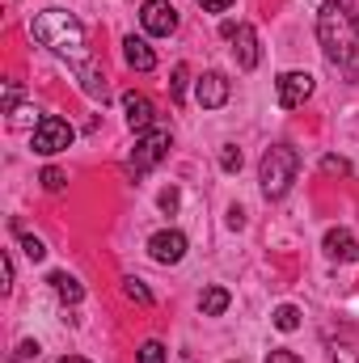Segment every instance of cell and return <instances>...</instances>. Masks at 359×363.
<instances>
[{
    "label": "cell",
    "instance_id": "22",
    "mask_svg": "<svg viewBox=\"0 0 359 363\" xmlns=\"http://www.w3.org/2000/svg\"><path fill=\"white\" fill-rule=\"evenodd\" d=\"M21 250H26L30 262H43V258H47V245H43L38 237H30V233H21Z\"/></svg>",
    "mask_w": 359,
    "mask_h": 363
},
{
    "label": "cell",
    "instance_id": "13",
    "mask_svg": "<svg viewBox=\"0 0 359 363\" xmlns=\"http://www.w3.org/2000/svg\"><path fill=\"white\" fill-rule=\"evenodd\" d=\"M123 60H127L136 72H153V68H157L153 47H148L144 38H136V34H127V38H123Z\"/></svg>",
    "mask_w": 359,
    "mask_h": 363
},
{
    "label": "cell",
    "instance_id": "33",
    "mask_svg": "<svg viewBox=\"0 0 359 363\" xmlns=\"http://www.w3.org/2000/svg\"><path fill=\"white\" fill-rule=\"evenodd\" d=\"M60 363H89V359H81V355H64Z\"/></svg>",
    "mask_w": 359,
    "mask_h": 363
},
{
    "label": "cell",
    "instance_id": "4",
    "mask_svg": "<svg viewBox=\"0 0 359 363\" xmlns=\"http://www.w3.org/2000/svg\"><path fill=\"white\" fill-rule=\"evenodd\" d=\"M72 140H77V131H72V123H68V118H60V114H43V118L34 123L30 148H34L38 157H55V152L72 148Z\"/></svg>",
    "mask_w": 359,
    "mask_h": 363
},
{
    "label": "cell",
    "instance_id": "34",
    "mask_svg": "<svg viewBox=\"0 0 359 363\" xmlns=\"http://www.w3.org/2000/svg\"><path fill=\"white\" fill-rule=\"evenodd\" d=\"M178 363H194V359H190V351H182V359Z\"/></svg>",
    "mask_w": 359,
    "mask_h": 363
},
{
    "label": "cell",
    "instance_id": "20",
    "mask_svg": "<svg viewBox=\"0 0 359 363\" xmlns=\"http://www.w3.org/2000/svg\"><path fill=\"white\" fill-rule=\"evenodd\" d=\"M220 169H224V174H237V169H241V148H237V144H224V148H220Z\"/></svg>",
    "mask_w": 359,
    "mask_h": 363
},
{
    "label": "cell",
    "instance_id": "5",
    "mask_svg": "<svg viewBox=\"0 0 359 363\" xmlns=\"http://www.w3.org/2000/svg\"><path fill=\"white\" fill-rule=\"evenodd\" d=\"M165 152H170V131L153 127V131H144V135L136 140V152H131V169H136V174H144V169H153V165H157Z\"/></svg>",
    "mask_w": 359,
    "mask_h": 363
},
{
    "label": "cell",
    "instance_id": "18",
    "mask_svg": "<svg viewBox=\"0 0 359 363\" xmlns=\"http://www.w3.org/2000/svg\"><path fill=\"white\" fill-rule=\"evenodd\" d=\"M275 330H283V334L300 330V308H296V304H279V308H275Z\"/></svg>",
    "mask_w": 359,
    "mask_h": 363
},
{
    "label": "cell",
    "instance_id": "25",
    "mask_svg": "<svg viewBox=\"0 0 359 363\" xmlns=\"http://www.w3.org/2000/svg\"><path fill=\"white\" fill-rule=\"evenodd\" d=\"M17 101H21V85L4 81V114H17Z\"/></svg>",
    "mask_w": 359,
    "mask_h": 363
},
{
    "label": "cell",
    "instance_id": "28",
    "mask_svg": "<svg viewBox=\"0 0 359 363\" xmlns=\"http://www.w3.org/2000/svg\"><path fill=\"white\" fill-rule=\"evenodd\" d=\"M0 279H4V291H13V258L0 254Z\"/></svg>",
    "mask_w": 359,
    "mask_h": 363
},
{
    "label": "cell",
    "instance_id": "14",
    "mask_svg": "<svg viewBox=\"0 0 359 363\" xmlns=\"http://www.w3.org/2000/svg\"><path fill=\"white\" fill-rule=\"evenodd\" d=\"M77 77H81V89L89 93V97H97V101H106V72L97 68V64H77Z\"/></svg>",
    "mask_w": 359,
    "mask_h": 363
},
{
    "label": "cell",
    "instance_id": "16",
    "mask_svg": "<svg viewBox=\"0 0 359 363\" xmlns=\"http://www.w3.org/2000/svg\"><path fill=\"white\" fill-rule=\"evenodd\" d=\"M47 283H51V287H55V296H60V300H64V304H81V300H85V287H81V283H77V279H72V274L55 271V274H51V279H47Z\"/></svg>",
    "mask_w": 359,
    "mask_h": 363
},
{
    "label": "cell",
    "instance_id": "27",
    "mask_svg": "<svg viewBox=\"0 0 359 363\" xmlns=\"http://www.w3.org/2000/svg\"><path fill=\"white\" fill-rule=\"evenodd\" d=\"M178 190H174V186H170V190H161V211H170V216H174V211H178Z\"/></svg>",
    "mask_w": 359,
    "mask_h": 363
},
{
    "label": "cell",
    "instance_id": "31",
    "mask_svg": "<svg viewBox=\"0 0 359 363\" xmlns=\"http://www.w3.org/2000/svg\"><path fill=\"white\" fill-rule=\"evenodd\" d=\"M267 363H300V355H292V351H270Z\"/></svg>",
    "mask_w": 359,
    "mask_h": 363
},
{
    "label": "cell",
    "instance_id": "29",
    "mask_svg": "<svg viewBox=\"0 0 359 363\" xmlns=\"http://www.w3.org/2000/svg\"><path fill=\"white\" fill-rule=\"evenodd\" d=\"M199 9H203V13H228L233 0H199Z\"/></svg>",
    "mask_w": 359,
    "mask_h": 363
},
{
    "label": "cell",
    "instance_id": "26",
    "mask_svg": "<svg viewBox=\"0 0 359 363\" xmlns=\"http://www.w3.org/2000/svg\"><path fill=\"white\" fill-rule=\"evenodd\" d=\"M321 169H326V174H351V161H343V157H321Z\"/></svg>",
    "mask_w": 359,
    "mask_h": 363
},
{
    "label": "cell",
    "instance_id": "9",
    "mask_svg": "<svg viewBox=\"0 0 359 363\" xmlns=\"http://www.w3.org/2000/svg\"><path fill=\"white\" fill-rule=\"evenodd\" d=\"M123 110H127V127H131L136 135L153 131V123H157V110H153V101H148L144 93L127 89V93H123Z\"/></svg>",
    "mask_w": 359,
    "mask_h": 363
},
{
    "label": "cell",
    "instance_id": "17",
    "mask_svg": "<svg viewBox=\"0 0 359 363\" xmlns=\"http://www.w3.org/2000/svg\"><path fill=\"white\" fill-rule=\"evenodd\" d=\"M326 342H330V359L334 363H359V342L351 338V334H338V338L330 334Z\"/></svg>",
    "mask_w": 359,
    "mask_h": 363
},
{
    "label": "cell",
    "instance_id": "19",
    "mask_svg": "<svg viewBox=\"0 0 359 363\" xmlns=\"http://www.w3.org/2000/svg\"><path fill=\"white\" fill-rule=\"evenodd\" d=\"M123 291H127V300H136V304H144V308L153 304V291H148V287H144V279H136V274H131V279H123Z\"/></svg>",
    "mask_w": 359,
    "mask_h": 363
},
{
    "label": "cell",
    "instance_id": "7",
    "mask_svg": "<svg viewBox=\"0 0 359 363\" xmlns=\"http://www.w3.org/2000/svg\"><path fill=\"white\" fill-rule=\"evenodd\" d=\"M148 254L161 267H178L182 258H186V237H182L178 228H161V233L148 237Z\"/></svg>",
    "mask_w": 359,
    "mask_h": 363
},
{
    "label": "cell",
    "instance_id": "10",
    "mask_svg": "<svg viewBox=\"0 0 359 363\" xmlns=\"http://www.w3.org/2000/svg\"><path fill=\"white\" fill-rule=\"evenodd\" d=\"M228 93H233V85H228L224 72H203L199 85H194V97H199L203 110H220V106L228 101Z\"/></svg>",
    "mask_w": 359,
    "mask_h": 363
},
{
    "label": "cell",
    "instance_id": "12",
    "mask_svg": "<svg viewBox=\"0 0 359 363\" xmlns=\"http://www.w3.org/2000/svg\"><path fill=\"white\" fill-rule=\"evenodd\" d=\"M321 250H326V258H334V262H359V241H355L351 228H330L326 241H321Z\"/></svg>",
    "mask_w": 359,
    "mask_h": 363
},
{
    "label": "cell",
    "instance_id": "21",
    "mask_svg": "<svg viewBox=\"0 0 359 363\" xmlns=\"http://www.w3.org/2000/svg\"><path fill=\"white\" fill-rule=\"evenodd\" d=\"M186 81H190V68L186 64H174V81H170V89H174V101H186Z\"/></svg>",
    "mask_w": 359,
    "mask_h": 363
},
{
    "label": "cell",
    "instance_id": "32",
    "mask_svg": "<svg viewBox=\"0 0 359 363\" xmlns=\"http://www.w3.org/2000/svg\"><path fill=\"white\" fill-rule=\"evenodd\" d=\"M228 228H245V211L241 207H228Z\"/></svg>",
    "mask_w": 359,
    "mask_h": 363
},
{
    "label": "cell",
    "instance_id": "1",
    "mask_svg": "<svg viewBox=\"0 0 359 363\" xmlns=\"http://www.w3.org/2000/svg\"><path fill=\"white\" fill-rule=\"evenodd\" d=\"M317 43L338 68H351L359 60V13L347 0H326L317 9Z\"/></svg>",
    "mask_w": 359,
    "mask_h": 363
},
{
    "label": "cell",
    "instance_id": "2",
    "mask_svg": "<svg viewBox=\"0 0 359 363\" xmlns=\"http://www.w3.org/2000/svg\"><path fill=\"white\" fill-rule=\"evenodd\" d=\"M30 34H34V43H43L47 51L72 60V68L89 60V51H85V26H81L72 13H64V9H43V13L30 21Z\"/></svg>",
    "mask_w": 359,
    "mask_h": 363
},
{
    "label": "cell",
    "instance_id": "3",
    "mask_svg": "<svg viewBox=\"0 0 359 363\" xmlns=\"http://www.w3.org/2000/svg\"><path fill=\"white\" fill-rule=\"evenodd\" d=\"M300 174V152L292 144H275L263 152V165H258V182H263V194L267 199H283L292 190V182Z\"/></svg>",
    "mask_w": 359,
    "mask_h": 363
},
{
    "label": "cell",
    "instance_id": "24",
    "mask_svg": "<svg viewBox=\"0 0 359 363\" xmlns=\"http://www.w3.org/2000/svg\"><path fill=\"white\" fill-rule=\"evenodd\" d=\"M140 363H165V347L153 338V342H144L140 347Z\"/></svg>",
    "mask_w": 359,
    "mask_h": 363
},
{
    "label": "cell",
    "instance_id": "6",
    "mask_svg": "<svg viewBox=\"0 0 359 363\" xmlns=\"http://www.w3.org/2000/svg\"><path fill=\"white\" fill-rule=\"evenodd\" d=\"M140 21H144V30H148L153 38H170V34L178 30V9H174L170 0H144Z\"/></svg>",
    "mask_w": 359,
    "mask_h": 363
},
{
    "label": "cell",
    "instance_id": "30",
    "mask_svg": "<svg viewBox=\"0 0 359 363\" xmlns=\"http://www.w3.org/2000/svg\"><path fill=\"white\" fill-rule=\"evenodd\" d=\"M38 351H43V347H38V342H30V338H26V342H21V347H17V359L26 363V359H38Z\"/></svg>",
    "mask_w": 359,
    "mask_h": 363
},
{
    "label": "cell",
    "instance_id": "15",
    "mask_svg": "<svg viewBox=\"0 0 359 363\" xmlns=\"http://www.w3.org/2000/svg\"><path fill=\"white\" fill-rule=\"evenodd\" d=\"M228 304H233L228 287H207V291L199 296V308H203V317H224V313H228Z\"/></svg>",
    "mask_w": 359,
    "mask_h": 363
},
{
    "label": "cell",
    "instance_id": "23",
    "mask_svg": "<svg viewBox=\"0 0 359 363\" xmlns=\"http://www.w3.org/2000/svg\"><path fill=\"white\" fill-rule=\"evenodd\" d=\"M38 182H43V190H64V169H55V165H47L43 174H38Z\"/></svg>",
    "mask_w": 359,
    "mask_h": 363
},
{
    "label": "cell",
    "instance_id": "8",
    "mask_svg": "<svg viewBox=\"0 0 359 363\" xmlns=\"http://www.w3.org/2000/svg\"><path fill=\"white\" fill-rule=\"evenodd\" d=\"M275 97H279L283 110L304 106V101L313 97V77H309V72H283V77L275 81Z\"/></svg>",
    "mask_w": 359,
    "mask_h": 363
},
{
    "label": "cell",
    "instance_id": "11",
    "mask_svg": "<svg viewBox=\"0 0 359 363\" xmlns=\"http://www.w3.org/2000/svg\"><path fill=\"white\" fill-rule=\"evenodd\" d=\"M233 55H237V68H241V72H254V68H258L263 51H258V30H254V26H237V34H233Z\"/></svg>",
    "mask_w": 359,
    "mask_h": 363
}]
</instances>
